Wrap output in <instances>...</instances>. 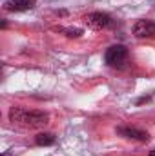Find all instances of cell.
Instances as JSON below:
<instances>
[{"label":"cell","mask_w":155,"mask_h":156,"mask_svg":"<svg viewBox=\"0 0 155 156\" xmlns=\"http://www.w3.org/2000/svg\"><path fill=\"white\" fill-rule=\"evenodd\" d=\"M9 118H11V122H20L24 125H29V127H39V125L47 123L49 115L44 111H26L20 107H13L9 111Z\"/></svg>","instance_id":"1"},{"label":"cell","mask_w":155,"mask_h":156,"mask_svg":"<svg viewBox=\"0 0 155 156\" xmlns=\"http://www.w3.org/2000/svg\"><path fill=\"white\" fill-rule=\"evenodd\" d=\"M126 60H128V49L124 45H120V44L112 45L104 55V62L108 66H112V67H122Z\"/></svg>","instance_id":"2"},{"label":"cell","mask_w":155,"mask_h":156,"mask_svg":"<svg viewBox=\"0 0 155 156\" xmlns=\"http://www.w3.org/2000/svg\"><path fill=\"white\" fill-rule=\"evenodd\" d=\"M84 20H86V24H88L91 29H97V31H100V29H110V27L113 26V18H112L110 15H106V13H89Z\"/></svg>","instance_id":"3"},{"label":"cell","mask_w":155,"mask_h":156,"mask_svg":"<svg viewBox=\"0 0 155 156\" xmlns=\"http://www.w3.org/2000/svg\"><path fill=\"white\" fill-rule=\"evenodd\" d=\"M133 35L137 38H155L153 20H137L133 24Z\"/></svg>","instance_id":"4"},{"label":"cell","mask_w":155,"mask_h":156,"mask_svg":"<svg viewBox=\"0 0 155 156\" xmlns=\"http://www.w3.org/2000/svg\"><path fill=\"white\" fill-rule=\"evenodd\" d=\"M117 134L122 136V138H128V140H139V142H148V133L137 129V127H117Z\"/></svg>","instance_id":"5"},{"label":"cell","mask_w":155,"mask_h":156,"mask_svg":"<svg viewBox=\"0 0 155 156\" xmlns=\"http://www.w3.org/2000/svg\"><path fill=\"white\" fill-rule=\"evenodd\" d=\"M35 4H37V0H7L4 4V9L6 11H15V13L29 11V9L35 7Z\"/></svg>","instance_id":"6"},{"label":"cell","mask_w":155,"mask_h":156,"mask_svg":"<svg viewBox=\"0 0 155 156\" xmlns=\"http://www.w3.org/2000/svg\"><path fill=\"white\" fill-rule=\"evenodd\" d=\"M35 142H37V145H53L55 144V136L49 134V133H40V134L35 136Z\"/></svg>","instance_id":"7"},{"label":"cell","mask_w":155,"mask_h":156,"mask_svg":"<svg viewBox=\"0 0 155 156\" xmlns=\"http://www.w3.org/2000/svg\"><path fill=\"white\" fill-rule=\"evenodd\" d=\"M60 33H64L70 38H78L82 35V29H78V27H64V29H60Z\"/></svg>","instance_id":"8"},{"label":"cell","mask_w":155,"mask_h":156,"mask_svg":"<svg viewBox=\"0 0 155 156\" xmlns=\"http://www.w3.org/2000/svg\"><path fill=\"white\" fill-rule=\"evenodd\" d=\"M2 156H13V154H11V153H4Z\"/></svg>","instance_id":"9"},{"label":"cell","mask_w":155,"mask_h":156,"mask_svg":"<svg viewBox=\"0 0 155 156\" xmlns=\"http://www.w3.org/2000/svg\"><path fill=\"white\" fill-rule=\"evenodd\" d=\"M152 156H155V149H153V151H152Z\"/></svg>","instance_id":"10"}]
</instances>
